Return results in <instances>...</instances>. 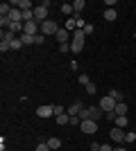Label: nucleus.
<instances>
[{"label":"nucleus","instance_id":"72a5a7b5","mask_svg":"<svg viewBox=\"0 0 136 151\" xmlns=\"http://www.w3.org/2000/svg\"><path fill=\"white\" fill-rule=\"evenodd\" d=\"M136 140V133H127V135H125V142H134Z\"/></svg>","mask_w":136,"mask_h":151},{"label":"nucleus","instance_id":"393cba45","mask_svg":"<svg viewBox=\"0 0 136 151\" xmlns=\"http://www.w3.org/2000/svg\"><path fill=\"white\" fill-rule=\"evenodd\" d=\"M9 45H12V50H20V47H23V41H20V36H18V38H14Z\"/></svg>","mask_w":136,"mask_h":151},{"label":"nucleus","instance_id":"c756f323","mask_svg":"<svg viewBox=\"0 0 136 151\" xmlns=\"http://www.w3.org/2000/svg\"><path fill=\"white\" fill-rule=\"evenodd\" d=\"M66 113V108L61 106V104H57V106H55V117H57V115H64Z\"/></svg>","mask_w":136,"mask_h":151},{"label":"nucleus","instance_id":"ddd939ff","mask_svg":"<svg viewBox=\"0 0 136 151\" xmlns=\"http://www.w3.org/2000/svg\"><path fill=\"white\" fill-rule=\"evenodd\" d=\"M61 14H66L68 18H71V16H75V9H73L71 2H64V5H61Z\"/></svg>","mask_w":136,"mask_h":151},{"label":"nucleus","instance_id":"2f4dec72","mask_svg":"<svg viewBox=\"0 0 136 151\" xmlns=\"http://www.w3.org/2000/svg\"><path fill=\"white\" fill-rule=\"evenodd\" d=\"M104 117H107L109 122H116V117H118V115L113 113V111H109V113H104Z\"/></svg>","mask_w":136,"mask_h":151},{"label":"nucleus","instance_id":"9d476101","mask_svg":"<svg viewBox=\"0 0 136 151\" xmlns=\"http://www.w3.org/2000/svg\"><path fill=\"white\" fill-rule=\"evenodd\" d=\"M7 18L12 20V23H23V12H20V9H14V7H12V12H9V16H7Z\"/></svg>","mask_w":136,"mask_h":151},{"label":"nucleus","instance_id":"58836bf2","mask_svg":"<svg viewBox=\"0 0 136 151\" xmlns=\"http://www.w3.org/2000/svg\"><path fill=\"white\" fill-rule=\"evenodd\" d=\"M2 151H7V149H2Z\"/></svg>","mask_w":136,"mask_h":151},{"label":"nucleus","instance_id":"7c9ffc66","mask_svg":"<svg viewBox=\"0 0 136 151\" xmlns=\"http://www.w3.org/2000/svg\"><path fill=\"white\" fill-rule=\"evenodd\" d=\"M34 151H52V149H50V147H48V142H41V145L36 147V149H34Z\"/></svg>","mask_w":136,"mask_h":151},{"label":"nucleus","instance_id":"dca6fc26","mask_svg":"<svg viewBox=\"0 0 136 151\" xmlns=\"http://www.w3.org/2000/svg\"><path fill=\"white\" fill-rule=\"evenodd\" d=\"M66 29H68V32H75V29H77V18H75V16H71V18L66 20Z\"/></svg>","mask_w":136,"mask_h":151},{"label":"nucleus","instance_id":"f8f14e48","mask_svg":"<svg viewBox=\"0 0 136 151\" xmlns=\"http://www.w3.org/2000/svg\"><path fill=\"white\" fill-rule=\"evenodd\" d=\"M73 9H75V18H79V14L86 9V2L84 0H75V2H73Z\"/></svg>","mask_w":136,"mask_h":151},{"label":"nucleus","instance_id":"f257e3e1","mask_svg":"<svg viewBox=\"0 0 136 151\" xmlns=\"http://www.w3.org/2000/svg\"><path fill=\"white\" fill-rule=\"evenodd\" d=\"M57 32H59V25L52 18L41 23V34H43V36H57Z\"/></svg>","mask_w":136,"mask_h":151},{"label":"nucleus","instance_id":"bb28decb","mask_svg":"<svg viewBox=\"0 0 136 151\" xmlns=\"http://www.w3.org/2000/svg\"><path fill=\"white\" fill-rule=\"evenodd\" d=\"M59 52H61V54L71 52V43H59Z\"/></svg>","mask_w":136,"mask_h":151},{"label":"nucleus","instance_id":"a211bd4d","mask_svg":"<svg viewBox=\"0 0 136 151\" xmlns=\"http://www.w3.org/2000/svg\"><path fill=\"white\" fill-rule=\"evenodd\" d=\"M48 147H50L52 151H57L59 147H61V140L59 138H48Z\"/></svg>","mask_w":136,"mask_h":151},{"label":"nucleus","instance_id":"423d86ee","mask_svg":"<svg viewBox=\"0 0 136 151\" xmlns=\"http://www.w3.org/2000/svg\"><path fill=\"white\" fill-rule=\"evenodd\" d=\"M36 115L39 117H50V115H55V106L52 104H43V106L36 108Z\"/></svg>","mask_w":136,"mask_h":151},{"label":"nucleus","instance_id":"f704fd0d","mask_svg":"<svg viewBox=\"0 0 136 151\" xmlns=\"http://www.w3.org/2000/svg\"><path fill=\"white\" fill-rule=\"evenodd\" d=\"M100 151H113V147H111L109 142H107V145H102V147H100Z\"/></svg>","mask_w":136,"mask_h":151},{"label":"nucleus","instance_id":"4be33fe9","mask_svg":"<svg viewBox=\"0 0 136 151\" xmlns=\"http://www.w3.org/2000/svg\"><path fill=\"white\" fill-rule=\"evenodd\" d=\"M109 97H113L116 101H123V97H125V95L120 93V90H109Z\"/></svg>","mask_w":136,"mask_h":151},{"label":"nucleus","instance_id":"b1692460","mask_svg":"<svg viewBox=\"0 0 136 151\" xmlns=\"http://www.w3.org/2000/svg\"><path fill=\"white\" fill-rule=\"evenodd\" d=\"M77 81H79V83H82V86L86 88V86L91 83V77H89V75H79V77H77Z\"/></svg>","mask_w":136,"mask_h":151},{"label":"nucleus","instance_id":"cd10ccee","mask_svg":"<svg viewBox=\"0 0 136 151\" xmlns=\"http://www.w3.org/2000/svg\"><path fill=\"white\" fill-rule=\"evenodd\" d=\"M45 43V36L43 34H36V36H34V45H43Z\"/></svg>","mask_w":136,"mask_h":151},{"label":"nucleus","instance_id":"39448f33","mask_svg":"<svg viewBox=\"0 0 136 151\" xmlns=\"http://www.w3.org/2000/svg\"><path fill=\"white\" fill-rule=\"evenodd\" d=\"M125 135H127V133H125L123 129H118V126H113L109 131V138L113 140V142H125Z\"/></svg>","mask_w":136,"mask_h":151},{"label":"nucleus","instance_id":"f03ea898","mask_svg":"<svg viewBox=\"0 0 136 151\" xmlns=\"http://www.w3.org/2000/svg\"><path fill=\"white\" fill-rule=\"evenodd\" d=\"M79 131L82 133H97V122L95 120H82V124H79Z\"/></svg>","mask_w":136,"mask_h":151},{"label":"nucleus","instance_id":"c9c22d12","mask_svg":"<svg viewBox=\"0 0 136 151\" xmlns=\"http://www.w3.org/2000/svg\"><path fill=\"white\" fill-rule=\"evenodd\" d=\"M100 147H102L100 142H93V145H91V151H100Z\"/></svg>","mask_w":136,"mask_h":151},{"label":"nucleus","instance_id":"7ed1b4c3","mask_svg":"<svg viewBox=\"0 0 136 151\" xmlns=\"http://www.w3.org/2000/svg\"><path fill=\"white\" fill-rule=\"evenodd\" d=\"M116 104H118V101L113 99V97H109V95H107V97H102V99H100V104H97V106L102 108L104 113H109V111H113V108H116Z\"/></svg>","mask_w":136,"mask_h":151},{"label":"nucleus","instance_id":"a878e982","mask_svg":"<svg viewBox=\"0 0 136 151\" xmlns=\"http://www.w3.org/2000/svg\"><path fill=\"white\" fill-rule=\"evenodd\" d=\"M95 93H97V86H95L93 81H91L89 86H86V95H95Z\"/></svg>","mask_w":136,"mask_h":151},{"label":"nucleus","instance_id":"e433bc0d","mask_svg":"<svg viewBox=\"0 0 136 151\" xmlns=\"http://www.w3.org/2000/svg\"><path fill=\"white\" fill-rule=\"evenodd\" d=\"M113 151H127V149H125V147H116Z\"/></svg>","mask_w":136,"mask_h":151},{"label":"nucleus","instance_id":"9b49d317","mask_svg":"<svg viewBox=\"0 0 136 151\" xmlns=\"http://www.w3.org/2000/svg\"><path fill=\"white\" fill-rule=\"evenodd\" d=\"M68 38H71V32L66 29V27H59V32H57V41H59V43H68Z\"/></svg>","mask_w":136,"mask_h":151},{"label":"nucleus","instance_id":"4c0bfd02","mask_svg":"<svg viewBox=\"0 0 136 151\" xmlns=\"http://www.w3.org/2000/svg\"><path fill=\"white\" fill-rule=\"evenodd\" d=\"M134 36H136V29H134Z\"/></svg>","mask_w":136,"mask_h":151},{"label":"nucleus","instance_id":"aec40b11","mask_svg":"<svg viewBox=\"0 0 136 151\" xmlns=\"http://www.w3.org/2000/svg\"><path fill=\"white\" fill-rule=\"evenodd\" d=\"M9 12H12V5H9V2H2V5H0V16H9Z\"/></svg>","mask_w":136,"mask_h":151},{"label":"nucleus","instance_id":"412c9836","mask_svg":"<svg viewBox=\"0 0 136 151\" xmlns=\"http://www.w3.org/2000/svg\"><path fill=\"white\" fill-rule=\"evenodd\" d=\"M116 126L118 129H125V126H127V117H125V115H118L116 117Z\"/></svg>","mask_w":136,"mask_h":151},{"label":"nucleus","instance_id":"0eeeda50","mask_svg":"<svg viewBox=\"0 0 136 151\" xmlns=\"http://www.w3.org/2000/svg\"><path fill=\"white\" fill-rule=\"evenodd\" d=\"M84 104H82V101H75V104H71V106H68V111H66V113H68V115H79V113H82V111H84Z\"/></svg>","mask_w":136,"mask_h":151},{"label":"nucleus","instance_id":"20e7f679","mask_svg":"<svg viewBox=\"0 0 136 151\" xmlns=\"http://www.w3.org/2000/svg\"><path fill=\"white\" fill-rule=\"evenodd\" d=\"M34 20L36 23H43V20H48V7H43V5H39V7H34Z\"/></svg>","mask_w":136,"mask_h":151},{"label":"nucleus","instance_id":"6ab92c4d","mask_svg":"<svg viewBox=\"0 0 136 151\" xmlns=\"http://www.w3.org/2000/svg\"><path fill=\"white\" fill-rule=\"evenodd\" d=\"M68 122H71V115H68V113H64V115H57V124H59V126H66Z\"/></svg>","mask_w":136,"mask_h":151},{"label":"nucleus","instance_id":"c85d7f7f","mask_svg":"<svg viewBox=\"0 0 136 151\" xmlns=\"http://www.w3.org/2000/svg\"><path fill=\"white\" fill-rule=\"evenodd\" d=\"M9 50H12V45H9V43H5V41H0V52L5 54V52H9Z\"/></svg>","mask_w":136,"mask_h":151},{"label":"nucleus","instance_id":"4468645a","mask_svg":"<svg viewBox=\"0 0 136 151\" xmlns=\"http://www.w3.org/2000/svg\"><path fill=\"white\" fill-rule=\"evenodd\" d=\"M113 113L116 115H127V104H125V101H118L116 108H113Z\"/></svg>","mask_w":136,"mask_h":151},{"label":"nucleus","instance_id":"2eb2a0df","mask_svg":"<svg viewBox=\"0 0 136 151\" xmlns=\"http://www.w3.org/2000/svg\"><path fill=\"white\" fill-rule=\"evenodd\" d=\"M0 38H2V41H5V43H12L14 38H18V36H16V34H14V32H9V29H2V36H0Z\"/></svg>","mask_w":136,"mask_h":151},{"label":"nucleus","instance_id":"6e6552de","mask_svg":"<svg viewBox=\"0 0 136 151\" xmlns=\"http://www.w3.org/2000/svg\"><path fill=\"white\" fill-rule=\"evenodd\" d=\"M89 115H91V120H102V117H104V111H102V108H100V106H89Z\"/></svg>","mask_w":136,"mask_h":151},{"label":"nucleus","instance_id":"f3484780","mask_svg":"<svg viewBox=\"0 0 136 151\" xmlns=\"http://www.w3.org/2000/svg\"><path fill=\"white\" fill-rule=\"evenodd\" d=\"M116 18H118L116 9H104V20H109V23H111V20H116Z\"/></svg>","mask_w":136,"mask_h":151},{"label":"nucleus","instance_id":"5701e85b","mask_svg":"<svg viewBox=\"0 0 136 151\" xmlns=\"http://www.w3.org/2000/svg\"><path fill=\"white\" fill-rule=\"evenodd\" d=\"M20 41L23 45H34V36H27V34H20Z\"/></svg>","mask_w":136,"mask_h":151},{"label":"nucleus","instance_id":"1a4fd4ad","mask_svg":"<svg viewBox=\"0 0 136 151\" xmlns=\"http://www.w3.org/2000/svg\"><path fill=\"white\" fill-rule=\"evenodd\" d=\"M84 41H86V34H84V29H75V32H73V41H71V43L84 45Z\"/></svg>","mask_w":136,"mask_h":151},{"label":"nucleus","instance_id":"473e14b6","mask_svg":"<svg viewBox=\"0 0 136 151\" xmlns=\"http://www.w3.org/2000/svg\"><path fill=\"white\" fill-rule=\"evenodd\" d=\"M93 32H95V27H93V25H89V23H86V27H84V34H86V36H91Z\"/></svg>","mask_w":136,"mask_h":151}]
</instances>
